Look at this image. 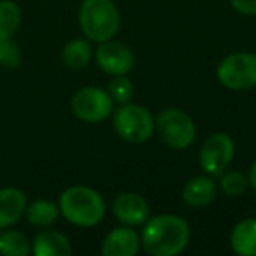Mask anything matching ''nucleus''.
Listing matches in <instances>:
<instances>
[{"label": "nucleus", "instance_id": "f257e3e1", "mask_svg": "<svg viewBox=\"0 0 256 256\" xmlns=\"http://www.w3.org/2000/svg\"><path fill=\"white\" fill-rule=\"evenodd\" d=\"M190 224L181 216L160 214L144 221L140 248L151 256H178L188 248Z\"/></svg>", "mask_w": 256, "mask_h": 256}, {"label": "nucleus", "instance_id": "f03ea898", "mask_svg": "<svg viewBox=\"0 0 256 256\" xmlns=\"http://www.w3.org/2000/svg\"><path fill=\"white\" fill-rule=\"evenodd\" d=\"M60 214L68 221L81 228L96 226L106 216V202L90 186H68L60 195Z\"/></svg>", "mask_w": 256, "mask_h": 256}, {"label": "nucleus", "instance_id": "7ed1b4c3", "mask_svg": "<svg viewBox=\"0 0 256 256\" xmlns=\"http://www.w3.org/2000/svg\"><path fill=\"white\" fill-rule=\"evenodd\" d=\"M79 25L92 42L112 39L121 26V16L112 0H84L79 9Z\"/></svg>", "mask_w": 256, "mask_h": 256}, {"label": "nucleus", "instance_id": "20e7f679", "mask_svg": "<svg viewBox=\"0 0 256 256\" xmlns=\"http://www.w3.org/2000/svg\"><path fill=\"white\" fill-rule=\"evenodd\" d=\"M112 126L124 142L142 144L154 134V116L139 104H120L112 110Z\"/></svg>", "mask_w": 256, "mask_h": 256}, {"label": "nucleus", "instance_id": "39448f33", "mask_svg": "<svg viewBox=\"0 0 256 256\" xmlns=\"http://www.w3.org/2000/svg\"><path fill=\"white\" fill-rule=\"evenodd\" d=\"M154 130L160 139L172 150H186L196 137V128L193 120L181 109L168 107L154 118Z\"/></svg>", "mask_w": 256, "mask_h": 256}, {"label": "nucleus", "instance_id": "423d86ee", "mask_svg": "<svg viewBox=\"0 0 256 256\" xmlns=\"http://www.w3.org/2000/svg\"><path fill=\"white\" fill-rule=\"evenodd\" d=\"M218 81L232 92H244L256 86V54L232 53L218 65Z\"/></svg>", "mask_w": 256, "mask_h": 256}, {"label": "nucleus", "instance_id": "0eeeda50", "mask_svg": "<svg viewBox=\"0 0 256 256\" xmlns=\"http://www.w3.org/2000/svg\"><path fill=\"white\" fill-rule=\"evenodd\" d=\"M70 109L78 120L86 123H100L112 116L114 100L110 98L107 90L98 86H84L74 93Z\"/></svg>", "mask_w": 256, "mask_h": 256}, {"label": "nucleus", "instance_id": "6e6552de", "mask_svg": "<svg viewBox=\"0 0 256 256\" xmlns=\"http://www.w3.org/2000/svg\"><path fill=\"white\" fill-rule=\"evenodd\" d=\"M235 154V144L226 134H212L206 139L200 148L198 164L204 172L212 178H220L228 167Z\"/></svg>", "mask_w": 256, "mask_h": 256}, {"label": "nucleus", "instance_id": "1a4fd4ad", "mask_svg": "<svg viewBox=\"0 0 256 256\" xmlns=\"http://www.w3.org/2000/svg\"><path fill=\"white\" fill-rule=\"evenodd\" d=\"M96 65L104 74L112 76H126L132 70L134 64H136V56H134L132 50L123 42H116V40H104L100 46L96 48Z\"/></svg>", "mask_w": 256, "mask_h": 256}, {"label": "nucleus", "instance_id": "9d476101", "mask_svg": "<svg viewBox=\"0 0 256 256\" xmlns=\"http://www.w3.org/2000/svg\"><path fill=\"white\" fill-rule=\"evenodd\" d=\"M112 214L123 224L137 226V224H144V221L150 218V206L144 200V196L132 192H124L114 198Z\"/></svg>", "mask_w": 256, "mask_h": 256}, {"label": "nucleus", "instance_id": "9b49d317", "mask_svg": "<svg viewBox=\"0 0 256 256\" xmlns=\"http://www.w3.org/2000/svg\"><path fill=\"white\" fill-rule=\"evenodd\" d=\"M140 237L132 226L123 224L107 234L102 242L104 256H136L140 251Z\"/></svg>", "mask_w": 256, "mask_h": 256}, {"label": "nucleus", "instance_id": "f8f14e48", "mask_svg": "<svg viewBox=\"0 0 256 256\" xmlns=\"http://www.w3.org/2000/svg\"><path fill=\"white\" fill-rule=\"evenodd\" d=\"M26 209V196L18 188H2L0 190V230L12 226L22 220Z\"/></svg>", "mask_w": 256, "mask_h": 256}, {"label": "nucleus", "instance_id": "ddd939ff", "mask_svg": "<svg viewBox=\"0 0 256 256\" xmlns=\"http://www.w3.org/2000/svg\"><path fill=\"white\" fill-rule=\"evenodd\" d=\"M218 195V186L210 176L192 178L182 188V200L192 207H206Z\"/></svg>", "mask_w": 256, "mask_h": 256}, {"label": "nucleus", "instance_id": "4468645a", "mask_svg": "<svg viewBox=\"0 0 256 256\" xmlns=\"http://www.w3.org/2000/svg\"><path fill=\"white\" fill-rule=\"evenodd\" d=\"M36 256H70L72 246L64 234L56 230H44L36 235L32 244Z\"/></svg>", "mask_w": 256, "mask_h": 256}, {"label": "nucleus", "instance_id": "2eb2a0df", "mask_svg": "<svg viewBox=\"0 0 256 256\" xmlns=\"http://www.w3.org/2000/svg\"><path fill=\"white\" fill-rule=\"evenodd\" d=\"M230 246L240 256H256V218L238 221L230 234Z\"/></svg>", "mask_w": 256, "mask_h": 256}, {"label": "nucleus", "instance_id": "dca6fc26", "mask_svg": "<svg viewBox=\"0 0 256 256\" xmlns=\"http://www.w3.org/2000/svg\"><path fill=\"white\" fill-rule=\"evenodd\" d=\"M62 60L72 70H81L92 60V46L88 39H72L62 50Z\"/></svg>", "mask_w": 256, "mask_h": 256}, {"label": "nucleus", "instance_id": "f3484780", "mask_svg": "<svg viewBox=\"0 0 256 256\" xmlns=\"http://www.w3.org/2000/svg\"><path fill=\"white\" fill-rule=\"evenodd\" d=\"M25 216L30 224L39 228H48L58 220L60 216V207L50 200H36L25 209Z\"/></svg>", "mask_w": 256, "mask_h": 256}, {"label": "nucleus", "instance_id": "a211bd4d", "mask_svg": "<svg viewBox=\"0 0 256 256\" xmlns=\"http://www.w3.org/2000/svg\"><path fill=\"white\" fill-rule=\"evenodd\" d=\"M22 23V9L12 0H0V40L12 39Z\"/></svg>", "mask_w": 256, "mask_h": 256}, {"label": "nucleus", "instance_id": "6ab92c4d", "mask_svg": "<svg viewBox=\"0 0 256 256\" xmlns=\"http://www.w3.org/2000/svg\"><path fill=\"white\" fill-rule=\"evenodd\" d=\"M30 251V240L22 232L6 230L0 234V252L4 256H26Z\"/></svg>", "mask_w": 256, "mask_h": 256}, {"label": "nucleus", "instance_id": "aec40b11", "mask_svg": "<svg viewBox=\"0 0 256 256\" xmlns=\"http://www.w3.org/2000/svg\"><path fill=\"white\" fill-rule=\"evenodd\" d=\"M220 178V190L226 196H240L249 186L248 178L238 170H224Z\"/></svg>", "mask_w": 256, "mask_h": 256}, {"label": "nucleus", "instance_id": "412c9836", "mask_svg": "<svg viewBox=\"0 0 256 256\" xmlns=\"http://www.w3.org/2000/svg\"><path fill=\"white\" fill-rule=\"evenodd\" d=\"M107 93L114 100V104H126L134 96V84L126 76H112L107 86Z\"/></svg>", "mask_w": 256, "mask_h": 256}, {"label": "nucleus", "instance_id": "4be33fe9", "mask_svg": "<svg viewBox=\"0 0 256 256\" xmlns=\"http://www.w3.org/2000/svg\"><path fill=\"white\" fill-rule=\"evenodd\" d=\"M22 64V51L12 42V39L0 40V65L8 68H14Z\"/></svg>", "mask_w": 256, "mask_h": 256}, {"label": "nucleus", "instance_id": "5701e85b", "mask_svg": "<svg viewBox=\"0 0 256 256\" xmlns=\"http://www.w3.org/2000/svg\"><path fill=\"white\" fill-rule=\"evenodd\" d=\"M232 8L246 16H256V0H230Z\"/></svg>", "mask_w": 256, "mask_h": 256}, {"label": "nucleus", "instance_id": "b1692460", "mask_svg": "<svg viewBox=\"0 0 256 256\" xmlns=\"http://www.w3.org/2000/svg\"><path fill=\"white\" fill-rule=\"evenodd\" d=\"M248 182H249V186H251V188L256 192V158H254V162H252L251 168H249Z\"/></svg>", "mask_w": 256, "mask_h": 256}]
</instances>
